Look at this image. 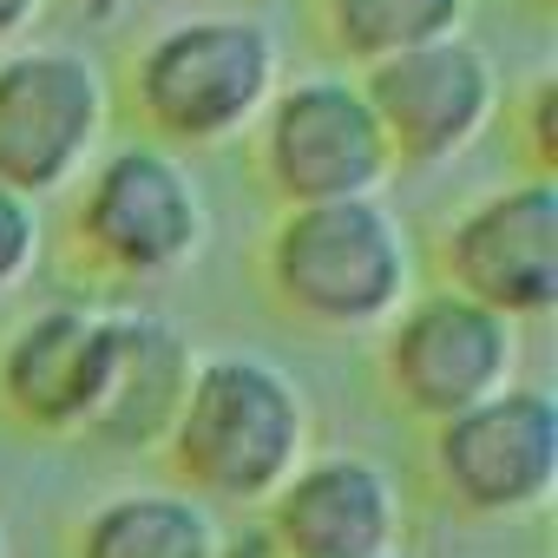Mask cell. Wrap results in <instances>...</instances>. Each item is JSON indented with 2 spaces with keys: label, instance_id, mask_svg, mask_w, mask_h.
Returning a JSON list of instances; mask_svg holds the SVG:
<instances>
[{
  "label": "cell",
  "instance_id": "obj_5",
  "mask_svg": "<svg viewBox=\"0 0 558 558\" xmlns=\"http://www.w3.org/2000/svg\"><path fill=\"white\" fill-rule=\"evenodd\" d=\"M375 336H381L375 342L381 388L421 427H440V421L506 395L525 362V329L480 310L473 296H460L447 283L414 290Z\"/></svg>",
  "mask_w": 558,
  "mask_h": 558
},
{
  "label": "cell",
  "instance_id": "obj_6",
  "mask_svg": "<svg viewBox=\"0 0 558 558\" xmlns=\"http://www.w3.org/2000/svg\"><path fill=\"white\" fill-rule=\"evenodd\" d=\"M250 151H256V178L276 197V210L381 197V184L395 178V151L368 112L362 80L349 73L283 80L250 132Z\"/></svg>",
  "mask_w": 558,
  "mask_h": 558
},
{
  "label": "cell",
  "instance_id": "obj_13",
  "mask_svg": "<svg viewBox=\"0 0 558 558\" xmlns=\"http://www.w3.org/2000/svg\"><path fill=\"white\" fill-rule=\"evenodd\" d=\"M191 368H197V349L171 316L112 310V362H106V388L80 440L106 453H158L184 408Z\"/></svg>",
  "mask_w": 558,
  "mask_h": 558
},
{
  "label": "cell",
  "instance_id": "obj_16",
  "mask_svg": "<svg viewBox=\"0 0 558 558\" xmlns=\"http://www.w3.org/2000/svg\"><path fill=\"white\" fill-rule=\"evenodd\" d=\"M40 256H47V217H40V204L0 184V296L21 290L27 276L40 269Z\"/></svg>",
  "mask_w": 558,
  "mask_h": 558
},
{
  "label": "cell",
  "instance_id": "obj_10",
  "mask_svg": "<svg viewBox=\"0 0 558 558\" xmlns=\"http://www.w3.org/2000/svg\"><path fill=\"white\" fill-rule=\"evenodd\" d=\"M368 93V112L395 151V171H440L466 158L506 112L499 60L473 34L427 40L414 53H395L368 73H355Z\"/></svg>",
  "mask_w": 558,
  "mask_h": 558
},
{
  "label": "cell",
  "instance_id": "obj_18",
  "mask_svg": "<svg viewBox=\"0 0 558 558\" xmlns=\"http://www.w3.org/2000/svg\"><path fill=\"white\" fill-rule=\"evenodd\" d=\"M47 8H53V0H0V53L21 47V34H27Z\"/></svg>",
  "mask_w": 558,
  "mask_h": 558
},
{
  "label": "cell",
  "instance_id": "obj_2",
  "mask_svg": "<svg viewBox=\"0 0 558 558\" xmlns=\"http://www.w3.org/2000/svg\"><path fill=\"white\" fill-rule=\"evenodd\" d=\"M263 290L303 329L368 336L414 296V243L388 197L296 204L263 236Z\"/></svg>",
  "mask_w": 558,
  "mask_h": 558
},
{
  "label": "cell",
  "instance_id": "obj_8",
  "mask_svg": "<svg viewBox=\"0 0 558 558\" xmlns=\"http://www.w3.org/2000/svg\"><path fill=\"white\" fill-rule=\"evenodd\" d=\"M434 493L486 525H512L551 506L558 493V401L532 381L427 427Z\"/></svg>",
  "mask_w": 558,
  "mask_h": 558
},
{
  "label": "cell",
  "instance_id": "obj_4",
  "mask_svg": "<svg viewBox=\"0 0 558 558\" xmlns=\"http://www.w3.org/2000/svg\"><path fill=\"white\" fill-rule=\"evenodd\" d=\"M73 243L99 276L165 283L210 250V197L184 151L125 138L99 151L73 197Z\"/></svg>",
  "mask_w": 558,
  "mask_h": 558
},
{
  "label": "cell",
  "instance_id": "obj_3",
  "mask_svg": "<svg viewBox=\"0 0 558 558\" xmlns=\"http://www.w3.org/2000/svg\"><path fill=\"white\" fill-rule=\"evenodd\" d=\"M283 86V40L256 14H184L132 53V112L165 151H223Z\"/></svg>",
  "mask_w": 558,
  "mask_h": 558
},
{
  "label": "cell",
  "instance_id": "obj_11",
  "mask_svg": "<svg viewBox=\"0 0 558 558\" xmlns=\"http://www.w3.org/2000/svg\"><path fill=\"white\" fill-rule=\"evenodd\" d=\"M256 519L276 558H408L401 480L368 453H310Z\"/></svg>",
  "mask_w": 558,
  "mask_h": 558
},
{
  "label": "cell",
  "instance_id": "obj_20",
  "mask_svg": "<svg viewBox=\"0 0 558 558\" xmlns=\"http://www.w3.org/2000/svg\"><path fill=\"white\" fill-rule=\"evenodd\" d=\"M0 558H8V532H0Z\"/></svg>",
  "mask_w": 558,
  "mask_h": 558
},
{
  "label": "cell",
  "instance_id": "obj_14",
  "mask_svg": "<svg viewBox=\"0 0 558 558\" xmlns=\"http://www.w3.org/2000/svg\"><path fill=\"white\" fill-rule=\"evenodd\" d=\"M217 512L178 486H132L93 506L73 532V558H217Z\"/></svg>",
  "mask_w": 558,
  "mask_h": 558
},
{
  "label": "cell",
  "instance_id": "obj_15",
  "mask_svg": "<svg viewBox=\"0 0 558 558\" xmlns=\"http://www.w3.org/2000/svg\"><path fill=\"white\" fill-rule=\"evenodd\" d=\"M473 0H316V27L323 40L355 66H381L395 53H414L427 40L466 34Z\"/></svg>",
  "mask_w": 558,
  "mask_h": 558
},
{
  "label": "cell",
  "instance_id": "obj_9",
  "mask_svg": "<svg viewBox=\"0 0 558 558\" xmlns=\"http://www.w3.org/2000/svg\"><path fill=\"white\" fill-rule=\"evenodd\" d=\"M440 283L532 329L558 310V178H512L440 223Z\"/></svg>",
  "mask_w": 558,
  "mask_h": 558
},
{
  "label": "cell",
  "instance_id": "obj_7",
  "mask_svg": "<svg viewBox=\"0 0 558 558\" xmlns=\"http://www.w3.org/2000/svg\"><path fill=\"white\" fill-rule=\"evenodd\" d=\"M112 132V80L80 47H8L0 53V184L53 197L86 178Z\"/></svg>",
  "mask_w": 558,
  "mask_h": 558
},
{
  "label": "cell",
  "instance_id": "obj_19",
  "mask_svg": "<svg viewBox=\"0 0 558 558\" xmlns=\"http://www.w3.org/2000/svg\"><path fill=\"white\" fill-rule=\"evenodd\" d=\"M217 558H276V545H269L263 519H250V525H236V532L217 538Z\"/></svg>",
  "mask_w": 558,
  "mask_h": 558
},
{
  "label": "cell",
  "instance_id": "obj_12",
  "mask_svg": "<svg viewBox=\"0 0 558 558\" xmlns=\"http://www.w3.org/2000/svg\"><path fill=\"white\" fill-rule=\"evenodd\" d=\"M112 362V310L40 303L0 336V414L21 434L80 440Z\"/></svg>",
  "mask_w": 558,
  "mask_h": 558
},
{
  "label": "cell",
  "instance_id": "obj_17",
  "mask_svg": "<svg viewBox=\"0 0 558 558\" xmlns=\"http://www.w3.org/2000/svg\"><path fill=\"white\" fill-rule=\"evenodd\" d=\"M519 145L532 158V178H558V80L538 73L519 106Z\"/></svg>",
  "mask_w": 558,
  "mask_h": 558
},
{
  "label": "cell",
  "instance_id": "obj_1",
  "mask_svg": "<svg viewBox=\"0 0 558 558\" xmlns=\"http://www.w3.org/2000/svg\"><path fill=\"white\" fill-rule=\"evenodd\" d=\"M310 395L303 381L269 355H197L184 408L165 434V466L178 473V493L204 506L263 512L303 460H310Z\"/></svg>",
  "mask_w": 558,
  "mask_h": 558
}]
</instances>
